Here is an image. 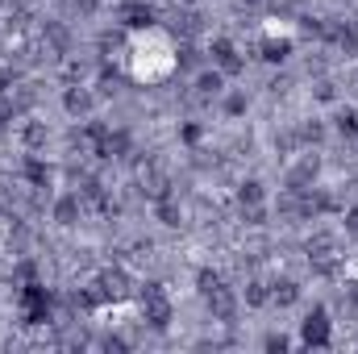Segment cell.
Masks as SVG:
<instances>
[{"mask_svg":"<svg viewBox=\"0 0 358 354\" xmlns=\"http://www.w3.org/2000/svg\"><path fill=\"white\" fill-rule=\"evenodd\" d=\"M96 283L104 288V296H108V300H125V296H129V279H125L121 271H104Z\"/></svg>","mask_w":358,"mask_h":354,"instance_id":"ba28073f","label":"cell"},{"mask_svg":"<svg viewBox=\"0 0 358 354\" xmlns=\"http://www.w3.org/2000/svg\"><path fill=\"white\" fill-rule=\"evenodd\" d=\"M338 134H346V138H355L358 134V117L346 108V113H338Z\"/></svg>","mask_w":358,"mask_h":354,"instance_id":"7402d4cb","label":"cell"},{"mask_svg":"<svg viewBox=\"0 0 358 354\" xmlns=\"http://www.w3.org/2000/svg\"><path fill=\"white\" fill-rule=\"evenodd\" d=\"M346 225H350V229H358V208L350 213V217H346Z\"/></svg>","mask_w":358,"mask_h":354,"instance_id":"f546056e","label":"cell"},{"mask_svg":"<svg viewBox=\"0 0 358 354\" xmlns=\"http://www.w3.org/2000/svg\"><path fill=\"white\" fill-rule=\"evenodd\" d=\"M142 317H146L155 330H163V325L171 321V304H167V296L159 292V283H150V288L142 292Z\"/></svg>","mask_w":358,"mask_h":354,"instance_id":"6da1fadb","label":"cell"},{"mask_svg":"<svg viewBox=\"0 0 358 354\" xmlns=\"http://www.w3.org/2000/svg\"><path fill=\"white\" fill-rule=\"evenodd\" d=\"M80 217H84L80 196H67V200H59V204H55V221H59V225H76Z\"/></svg>","mask_w":358,"mask_h":354,"instance_id":"30bf717a","label":"cell"},{"mask_svg":"<svg viewBox=\"0 0 358 354\" xmlns=\"http://www.w3.org/2000/svg\"><path fill=\"white\" fill-rule=\"evenodd\" d=\"M21 142H25V146H42V142H46V125H38V121H29V125L21 129Z\"/></svg>","mask_w":358,"mask_h":354,"instance_id":"d6986e66","label":"cell"},{"mask_svg":"<svg viewBox=\"0 0 358 354\" xmlns=\"http://www.w3.org/2000/svg\"><path fill=\"white\" fill-rule=\"evenodd\" d=\"M21 21H25V8L13 0H0V29H17Z\"/></svg>","mask_w":358,"mask_h":354,"instance_id":"5bb4252c","label":"cell"},{"mask_svg":"<svg viewBox=\"0 0 358 354\" xmlns=\"http://www.w3.org/2000/svg\"><path fill=\"white\" fill-rule=\"evenodd\" d=\"M96 155H100V159H125V155H129V138H125V134H104V142H100Z\"/></svg>","mask_w":358,"mask_h":354,"instance_id":"9c48e42d","label":"cell"},{"mask_svg":"<svg viewBox=\"0 0 358 354\" xmlns=\"http://www.w3.org/2000/svg\"><path fill=\"white\" fill-rule=\"evenodd\" d=\"M71 4H76V8H84V13H92V8H96V0H71Z\"/></svg>","mask_w":358,"mask_h":354,"instance_id":"f1b7e54d","label":"cell"},{"mask_svg":"<svg viewBox=\"0 0 358 354\" xmlns=\"http://www.w3.org/2000/svg\"><path fill=\"white\" fill-rule=\"evenodd\" d=\"M321 134H325V129H321L317 121H308V125L300 129V138H304V142H321Z\"/></svg>","mask_w":358,"mask_h":354,"instance_id":"d4e9b609","label":"cell"},{"mask_svg":"<svg viewBox=\"0 0 358 354\" xmlns=\"http://www.w3.org/2000/svg\"><path fill=\"white\" fill-rule=\"evenodd\" d=\"M271 300H275L279 309H287V304H296V300H300V283H292V279H283V283H275V292H271Z\"/></svg>","mask_w":358,"mask_h":354,"instance_id":"7c38bea8","label":"cell"},{"mask_svg":"<svg viewBox=\"0 0 358 354\" xmlns=\"http://www.w3.org/2000/svg\"><path fill=\"white\" fill-rule=\"evenodd\" d=\"M204 296H208V309H213V317H221V321H225V317H234L238 300H234V292H229L225 283H217V288H213V292H204Z\"/></svg>","mask_w":358,"mask_h":354,"instance_id":"277c9868","label":"cell"},{"mask_svg":"<svg viewBox=\"0 0 358 354\" xmlns=\"http://www.w3.org/2000/svg\"><path fill=\"white\" fill-rule=\"evenodd\" d=\"M304 342L308 346H329V313L325 309H313L304 317Z\"/></svg>","mask_w":358,"mask_h":354,"instance_id":"3957f363","label":"cell"},{"mask_svg":"<svg viewBox=\"0 0 358 354\" xmlns=\"http://www.w3.org/2000/svg\"><path fill=\"white\" fill-rule=\"evenodd\" d=\"M63 104H67V113H76V117H80V113H88V108H92V96L84 88H67Z\"/></svg>","mask_w":358,"mask_h":354,"instance_id":"9a60e30c","label":"cell"},{"mask_svg":"<svg viewBox=\"0 0 358 354\" xmlns=\"http://www.w3.org/2000/svg\"><path fill=\"white\" fill-rule=\"evenodd\" d=\"M321 34H325V38H334L338 46H346V50H358V25H355V21H334V25H321Z\"/></svg>","mask_w":358,"mask_h":354,"instance_id":"5b68a950","label":"cell"},{"mask_svg":"<svg viewBox=\"0 0 358 354\" xmlns=\"http://www.w3.org/2000/svg\"><path fill=\"white\" fill-rule=\"evenodd\" d=\"M121 46H125L121 34H104V38H100V50H121Z\"/></svg>","mask_w":358,"mask_h":354,"instance_id":"cb8c5ba5","label":"cell"},{"mask_svg":"<svg viewBox=\"0 0 358 354\" xmlns=\"http://www.w3.org/2000/svg\"><path fill=\"white\" fill-rule=\"evenodd\" d=\"M242 4H259V0H242Z\"/></svg>","mask_w":358,"mask_h":354,"instance_id":"4dcf8cb0","label":"cell"},{"mask_svg":"<svg viewBox=\"0 0 358 354\" xmlns=\"http://www.w3.org/2000/svg\"><path fill=\"white\" fill-rule=\"evenodd\" d=\"M213 59H217V67H221L225 76H238V71H242V59H238V50H234L225 38L213 42Z\"/></svg>","mask_w":358,"mask_h":354,"instance_id":"8992f818","label":"cell"},{"mask_svg":"<svg viewBox=\"0 0 358 354\" xmlns=\"http://www.w3.org/2000/svg\"><path fill=\"white\" fill-rule=\"evenodd\" d=\"M196 88H200V96H217V92H221V76H217V71H208V76H200V80H196Z\"/></svg>","mask_w":358,"mask_h":354,"instance_id":"44dd1931","label":"cell"},{"mask_svg":"<svg viewBox=\"0 0 358 354\" xmlns=\"http://www.w3.org/2000/svg\"><path fill=\"white\" fill-rule=\"evenodd\" d=\"M13 117H17V108H13V100H8V96H0V125H8Z\"/></svg>","mask_w":358,"mask_h":354,"instance_id":"4316f807","label":"cell"},{"mask_svg":"<svg viewBox=\"0 0 358 354\" xmlns=\"http://www.w3.org/2000/svg\"><path fill=\"white\" fill-rule=\"evenodd\" d=\"M267 300H271L267 283H263V279H250V283H246V304H267Z\"/></svg>","mask_w":358,"mask_h":354,"instance_id":"ac0fdd59","label":"cell"},{"mask_svg":"<svg viewBox=\"0 0 358 354\" xmlns=\"http://www.w3.org/2000/svg\"><path fill=\"white\" fill-rule=\"evenodd\" d=\"M238 200H242V204H259V200H263V183H255V179L242 183V187H238Z\"/></svg>","mask_w":358,"mask_h":354,"instance_id":"ffe728a7","label":"cell"},{"mask_svg":"<svg viewBox=\"0 0 358 354\" xmlns=\"http://www.w3.org/2000/svg\"><path fill=\"white\" fill-rule=\"evenodd\" d=\"M287 55H292V42H283V38H279V42H275V38L263 42V59H267V63H283Z\"/></svg>","mask_w":358,"mask_h":354,"instance_id":"2e32d148","label":"cell"},{"mask_svg":"<svg viewBox=\"0 0 358 354\" xmlns=\"http://www.w3.org/2000/svg\"><path fill=\"white\" fill-rule=\"evenodd\" d=\"M121 21H125L129 29H146V25L155 21V13H150L146 4H138V0H129V4H121Z\"/></svg>","mask_w":358,"mask_h":354,"instance_id":"52a82bcc","label":"cell"},{"mask_svg":"<svg viewBox=\"0 0 358 354\" xmlns=\"http://www.w3.org/2000/svg\"><path fill=\"white\" fill-rule=\"evenodd\" d=\"M267 351H279V354H283V351H287V338H283V334H271V338H267Z\"/></svg>","mask_w":358,"mask_h":354,"instance_id":"83f0119b","label":"cell"},{"mask_svg":"<svg viewBox=\"0 0 358 354\" xmlns=\"http://www.w3.org/2000/svg\"><path fill=\"white\" fill-rule=\"evenodd\" d=\"M21 171H25V179H29L34 187H50V167H46L42 159H25Z\"/></svg>","mask_w":358,"mask_h":354,"instance_id":"8fae6325","label":"cell"},{"mask_svg":"<svg viewBox=\"0 0 358 354\" xmlns=\"http://www.w3.org/2000/svg\"><path fill=\"white\" fill-rule=\"evenodd\" d=\"M308 263L317 267V271H334V267L342 263V250H338V242H334L329 234H317V238L308 242Z\"/></svg>","mask_w":358,"mask_h":354,"instance_id":"7a4b0ae2","label":"cell"},{"mask_svg":"<svg viewBox=\"0 0 358 354\" xmlns=\"http://www.w3.org/2000/svg\"><path fill=\"white\" fill-rule=\"evenodd\" d=\"M8 100H13V108H17V113H21V108H29V104H34V88H25V84H21V88L13 92V96H8Z\"/></svg>","mask_w":358,"mask_h":354,"instance_id":"603a6c76","label":"cell"},{"mask_svg":"<svg viewBox=\"0 0 358 354\" xmlns=\"http://www.w3.org/2000/svg\"><path fill=\"white\" fill-rule=\"evenodd\" d=\"M159 217H163V225H179V221H183V213H179V204L171 200V196L159 200Z\"/></svg>","mask_w":358,"mask_h":354,"instance_id":"e0dca14e","label":"cell"},{"mask_svg":"<svg viewBox=\"0 0 358 354\" xmlns=\"http://www.w3.org/2000/svg\"><path fill=\"white\" fill-rule=\"evenodd\" d=\"M317 171H321V163H317V155H308L296 171H292V187H304V183H313L317 179Z\"/></svg>","mask_w":358,"mask_h":354,"instance_id":"4fadbf2b","label":"cell"},{"mask_svg":"<svg viewBox=\"0 0 358 354\" xmlns=\"http://www.w3.org/2000/svg\"><path fill=\"white\" fill-rule=\"evenodd\" d=\"M217 283H221V275H217V271H200V292H213Z\"/></svg>","mask_w":358,"mask_h":354,"instance_id":"484cf974","label":"cell"}]
</instances>
